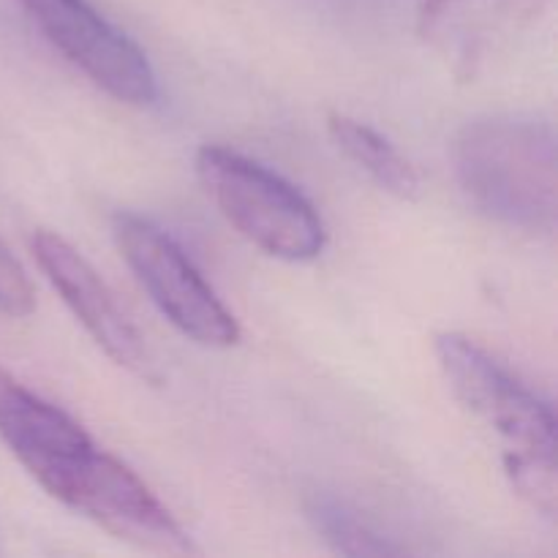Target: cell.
<instances>
[{
  "mask_svg": "<svg viewBox=\"0 0 558 558\" xmlns=\"http://www.w3.org/2000/svg\"><path fill=\"white\" fill-rule=\"evenodd\" d=\"M0 439L33 480L60 501L96 445L63 409L27 390L0 365Z\"/></svg>",
  "mask_w": 558,
  "mask_h": 558,
  "instance_id": "9",
  "label": "cell"
},
{
  "mask_svg": "<svg viewBox=\"0 0 558 558\" xmlns=\"http://www.w3.org/2000/svg\"><path fill=\"white\" fill-rule=\"evenodd\" d=\"M60 501L136 548L161 554L191 550L180 523L142 483L140 474L98 447L71 480Z\"/></svg>",
  "mask_w": 558,
  "mask_h": 558,
  "instance_id": "7",
  "label": "cell"
},
{
  "mask_svg": "<svg viewBox=\"0 0 558 558\" xmlns=\"http://www.w3.org/2000/svg\"><path fill=\"white\" fill-rule=\"evenodd\" d=\"M196 174L221 216L267 256L308 262L325 248V223L308 196L289 180L240 153L205 145Z\"/></svg>",
  "mask_w": 558,
  "mask_h": 558,
  "instance_id": "3",
  "label": "cell"
},
{
  "mask_svg": "<svg viewBox=\"0 0 558 558\" xmlns=\"http://www.w3.org/2000/svg\"><path fill=\"white\" fill-rule=\"evenodd\" d=\"M327 129H330V136L338 145V150L354 167L363 169L379 189H385L392 196H401V199L420 196V191H423L420 172L414 169L412 161L401 156V150L387 136L371 129L368 123L349 118V114H330Z\"/></svg>",
  "mask_w": 558,
  "mask_h": 558,
  "instance_id": "10",
  "label": "cell"
},
{
  "mask_svg": "<svg viewBox=\"0 0 558 558\" xmlns=\"http://www.w3.org/2000/svg\"><path fill=\"white\" fill-rule=\"evenodd\" d=\"M33 308H36V292L31 278L0 240V314L9 319H25Z\"/></svg>",
  "mask_w": 558,
  "mask_h": 558,
  "instance_id": "12",
  "label": "cell"
},
{
  "mask_svg": "<svg viewBox=\"0 0 558 558\" xmlns=\"http://www.w3.org/2000/svg\"><path fill=\"white\" fill-rule=\"evenodd\" d=\"M112 232L136 281L185 338L213 349H227L240 341L232 311L163 229L136 213H118Z\"/></svg>",
  "mask_w": 558,
  "mask_h": 558,
  "instance_id": "4",
  "label": "cell"
},
{
  "mask_svg": "<svg viewBox=\"0 0 558 558\" xmlns=\"http://www.w3.org/2000/svg\"><path fill=\"white\" fill-rule=\"evenodd\" d=\"M31 248L47 281L52 283L60 300L69 305L76 322L85 327L87 336L120 368L131 371V374H136L145 381H156L158 371L150 352H147L145 338L131 325L129 316L120 311V305L114 303V294L109 292L104 278L93 270L90 262L69 240L49 232V229H38L33 234Z\"/></svg>",
  "mask_w": 558,
  "mask_h": 558,
  "instance_id": "8",
  "label": "cell"
},
{
  "mask_svg": "<svg viewBox=\"0 0 558 558\" xmlns=\"http://www.w3.org/2000/svg\"><path fill=\"white\" fill-rule=\"evenodd\" d=\"M434 349L458 401L499 439L512 490L545 518H554L558 469L550 403L463 332H441Z\"/></svg>",
  "mask_w": 558,
  "mask_h": 558,
  "instance_id": "1",
  "label": "cell"
},
{
  "mask_svg": "<svg viewBox=\"0 0 558 558\" xmlns=\"http://www.w3.org/2000/svg\"><path fill=\"white\" fill-rule=\"evenodd\" d=\"M452 167L466 199L490 221L554 234L558 218L556 134L532 114L469 120L452 142Z\"/></svg>",
  "mask_w": 558,
  "mask_h": 558,
  "instance_id": "2",
  "label": "cell"
},
{
  "mask_svg": "<svg viewBox=\"0 0 558 558\" xmlns=\"http://www.w3.org/2000/svg\"><path fill=\"white\" fill-rule=\"evenodd\" d=\"M550 0H420L423 41L458 80L494 69L537 25Z\"/></svg>",
  "mask_w": 558,
  "mask_h": 558,
  "instance_id": "6",
  "label": "cell"
},
{
  "mask_svg": "<svg viewBox=\"0 0 558 558\" xmlns=\"http://www.w3.org/2000/svg\"><path fill=\"white\" fill-rule=\"evenodd\" d=\"M308 521L314 523L316 534L343 556H398L403 554L401 545L381 537L371 523H365L357 512L347 510L330 496H316L305 507Z\"/></svg>",
  "mask_w": 558,
  "mask_h": 558,
  "instance_id": "11",
  "label": "cell"
},
{
  "mask_svg": "<svg viewBox=\"0 0 558 558\" xmlns=\"http://www.w3.org/2000/svg\"><path fill=\"white\" fill-rule=\"evenodd\" d=\"M49 44L120 104L156 101V71L147 54L87 0H16Z\"/></svg>",
  "mask_w": 558,
  "mask_h": 558,
  "instance_id": "5",
  "label": "cell"
}]
</instances>
